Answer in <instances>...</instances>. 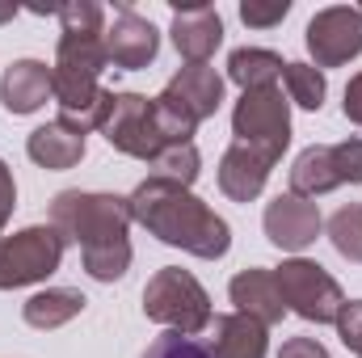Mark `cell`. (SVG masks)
Returning <instances> with one entry per match:
<instances>
[{
  "instance_id": "cell-2",
  "label": "cell",
  "mask_w": 362,
  "mask_h": 358,
  "mask_svg": "<svg viewBox=\"0 0 362 358\" xmlns=\"http://www.w3.org/2000/svg\"><path fill=\"white\" fill-rule=\"evenodd\" d=\"M223 105V76L206 64H185L156 97L165 144H194V131Z\"/></svg>"
},
{
  "instance_id": "cell-23",
  "label": "cell",
  "mask_w": 362,
  "mask_h": 358,
  "mask_svg": "<svg viewBox=\"0 0 362 358\" xmlns=\"http://www.w3.org/2000/svg\"><path fill=\"white\" fill-rule=\"evenodd\" d=\"M282 85H286V101H291V105L312 110V114H316V110L325 105V97H329L325 72H320L316 64H303V59H295V64L282 68Z\"/></svg>"
},
{
  "instance_id": "cell-20",
  "label": "cell",
  "mask_w": 362,
  "mask_h": 358,
  "mask_svg": "<svg viewBox=\"0 0 362 358\" xmlns=\"http://www.w3.org/2000/svg\"><path fill=\"white\" fill-rule=\"evenodd\" d=\"M337 185H341V178H337V165H333V144H312V148H303L295 156V165H291V194L316 202L320 194H329Z\"/></svg>"
},
{
  "instance_id": "cell-35",
  "label": "cell",
  "mask_w": 362,
  "mask_h": 358,
  "mask_svg": "<svg viewBox=\"0 0 362 358\" xmlns=\"http://www.w3.org/2000/svg\"><path fill=\"white\" fill-rule=\"evenodd\" d=\"M13 17H17V8H13V4H0V25H4V21H13Z\"/></svg>"
},
{
  "instance_id": "cell-33",
  "label": "cell",
  "mask_w": 362,
  "mask_h": 358,
  "mask_svg": "<svg viewBox=\"0 0 362 358\" xmlns=\"http://www.w3.org/2000/svg\"><path fill=\"white\" fill-rule=\"evenodd\" d=\"M278 358H329V350L316 337H291V342H282Z\"/></svg>"
},
{
  "instance_id": "cell-31",
  "label": "cell",
  "mask_w": 362,
  "mask_h": 358,
  "mask_svg": "<svg viewBox=\"0 0 362 358\" xmlns=\"http://www.w3.org/2000/svg\"><path fill=\"white\" fill-rule=\"evenodd\" d=\"M337 337L346 342L350 354L362 358V299H346V308L337 316Z\"/></svg>"
},
{
  "instance_id": "cell-12",
  "label": "cell",
  "mask_w": 362,
  "mask_h": 358,
  "mask_svg": "<svg viewBox=\"0 0 362 358\" xmlns=\"http://www.w3.org/2000/svg\"><path fill=\"white\" fill-rule=\"evenodd\" d=\"M262 228H266V241L282 253H303L308 245H316V236L325 232V219H320V207L312 198H299V194H278L266 215H262Z\"/></svg>"
},
{
  "instance_id": "cell-1",
  "label": "cell",
  "mask_w": 362,
  "mask_h": 358,
  "mask_svg": "<svg viewBox=\"0 0 362 358\" xmlns=\"http://www.w3.org/2000/svg\"><path fill=\"white\" fill-rule=\"evenodd\" d=\"M131 215L139 228H148V236H156L160 245H173L189 258L219 262L232 249L228 219L215 215L198 194H189L177 181L144 178L131 190Z\"/></svg>"
},
{
  "instance_id": "cell-13",
  "label": "cell",
  "mask_w": 362,
  "mask_h": 358,
  "mask_svg": "<svg viewBox=\"0 0 362 358\" xmlns=\"http://www.w3.org/2000/svg\"><path fill=\"white\" fill-rule=\"evenodd\" d=\"M169 34L185 64H206L223 42V17L211 4H173Z\"/></svg>"
},
{
  "instance_id": "cell-9",
  "label": "cell",
  "mask_w": 362,
  "mask_h": 358,
  "mask_svg": "<svg viewBox=\"0 0 362 358\" xmlns=\"http://www.w3.org/2000/svg\"><path fill=\"white\" fill-rule=\"evenodd\" d=\"M303 42L316 59V68H341L350 59L362 55V13L354 4H329L320 8L308 30H303Z\"/></svg>"
},
{
  "instance_id": "cell-3",
  "label": "cell",
  "mask_w": 362,
  "mask_h": 358,
  "mask_svg": "<svg viewBox=\"0 0 362 358\" xmlns=\"http://www.w3.org/2000/svg\"><path fill=\"white\" fill-rule=\"evenodd\" d=\"M51 224L81 249L101 245V241H118L127 236V228L135 224L131 215V198L122 194H105V190H59L51 198Z\"/></svg>"
},
{
  "instance_id": "cell-11",
  "label": "cell",
  "mask_w": 362,
  "mask_h": 358,
  "mask_svg": "<svg viewBox=\"0 0 362 358\" xmlns=\"http://www.w3.org/2000/svg\"><path fill=\"white\" fill-rule=\"evenodd\" d=\"M101 42H105V55L118 72H139L160 55V30L148 17H139L131 4L114 8V21L105 25Z\"/></svg>"
},
{
  "instance_id": "cell-18",
  "label": "cell",
  "mask_w": 362,
  "mask_h": 358,
  "mask_svg": "<svg viewBox=\"0 0 362 358\" xmlns=\"http://www.w3.org/2000/svg\"><path fill=\"white\" fill-rule=\"evenodd\" d=\"M211 358H266L270 350V329L240 316V312H223L211 321V337H206Z\"/></svg>"
},
{
  "instance_id": "cell-17",
  "label": "cell",
  "mask_w": 362,
  "mask_h": 358,
  "mask_svg": "<svg viewBox=\"0 0 362 358\" xmlns=\"http://www.w3.org/2000/svg\"><path fill=\"white\" fill-rule=\"evenodd\" d=\"M270 169H274L270 156H262L257 148H245V144L232 139V148L219 156V190H223L232 202H253V198L266 190Z\"/></svg>"
},
{
  "instance_id": "cell-5",
  "label": "cell",
  "mask_w": 362,
  "mask_h": 358,
  "mask_svg": "<svg viewBox=\"0 0 362 358\" xmlns=\"http://www.w3.org/2000/svg\"><path fill=\"white\" fill-rule=\"evenodd\" d=\"M68 236L55 224H30L13 236H0V291L34 287L51 278L64 262Z\"/></svg>"
},
{
  "instance_id": "cell-27",
  "label": "cell",
  "mask_w": 362,
  "mask_h": 358,
  "mask_svg": "<svg viewBox=\"0 0 362 358\" xmlns=\"http://www.w3.org/2000/svg\"><path fill=\"white\" fill-rule=\"evenodd\" d=\"M59 25L64 34H76V38H89V34H105V8L97 0H68L59 4Z\"/></svg>"
},
{
  "instance_id": "cell-7",
  "label": "cell",
  "mask_w": 362,
  "mask_h": 358,
  "mask_svg": "<svg viewBox=\"0 0 362 358\" xmlns=\"http://www.w3.org/2000/svg\"><path fill=\"white\" fill-rule=\"evenodd\" d=\"M232 135L245 148H257L262 156H270L274 165L282 161L286 144H291V101L282 89H249L240 93L236 110H232Z\"/></svg>"
},
{
  "instance_id": "cell-4",
  "label": "cell",
  "mask_w": 362,
  "mask_h": 358,
  "mask_svg": "<svg viewBox=\"0 0 362 358\" xmlns=\"http://www.w3.org/2000/svg\"><path fill=\"white\" fill-rule=\"evenodd\" d=\"M144 316L165 325L169 333H181V337H198L215 321L206 287L181 266H165L148 278V287H144Z\"/></svg>"
},
{
  "instance_id": "cell-8",
  "label": "cell",
  "mask_w": 362,
  "mask_h": 358,
  "mask_svg": "<svg viewBox=\"0 0 362 358\" xmlns=\"http://www.w3.org/2000/svg\"><path fill=\"white\" fill-rule=\"evenodd\" d=\"M101 135L114 152L131 156V161H144L152 165L165 144V131L156 122V97H144V93H114L110 101V114L101 122Z\"/></svg>"
},
{
  "instance_id": "cell-10",
  "label": "cell",
  "mask_w": 362,
  "mask_h": 358,
  "mask_svg": "<svg viewBox=\"0 0 362 358\" xmlns=\"http://www.w3.org/2000/svg\"><path fill=\"white\" fill-rule=\"evenodd\" d=\"M51 101L59 105V122H64V127L89 135V131H101L114 93L101 89L97 76L68 72V68H51Z\"/></svg>"
},
{
  "instance_id": "cell-6",
  "label": "cell",
  "mask_w": 362,
  "mask_h": 358,
  "mask_svg": "<svg viewBox=\"0 0 362 358\" xmlns=\"http://www.w3.org/2000/svg\"><path fill=\"white\" fill-rule=\"evenodd\" d=\"M274 278H278V291H282L286 312H295L308 325H337V316L346 308V295H341V282L320 266V262L286 258L282 266L274 270Z\"/></svg>"
},
{
  "instance_id": "cell-25",
  "label": "cell",
  "mask_w": 362,
  "mask_h": 358,
  "mask_svg": "<svg viewBox=\"0 0 362 358\" xmlns=\"http://www.w3.org/2000/svg\"><path fill=\"white\" fill-rule=\"evenodd\" d=\"M152 173L148 178H160V181H177V185H194L198 173H202V156H198V148L194 144H169V148H160L156 152V161L148 165Z\"/></svg>"
},
{
  "instance_id": "cell-15",
  "label": "cell",
  "mask_w": 362,
  "mask_h": 358,
  "mask_svg": "<svg viewBox=\"0 0 362 358\" xmlns=\"http://www.w3.org/2000/svg\"><path fill=\"white\" fill-rule=\"evenodd\" d=\"M85 152H89V139H85L81 131L64 127L59 118L47 122V127H34L30 139H25V156H30L38 169H47V173L76 169V165L85 161Z\"/></svg>"
},
{
  "instance_id": "cell-30",
  "label": "cell",
  "mask_w": 362,
  "mask_h": 358,
  "mask_svg": "<svg viewBox=\"0 0 362 358\" xmlns=\"http://www.w3.org/2000/svg\"><path fill=\"white\" fill-rule=\"evenodd\" d=\"M333 165H337L341 185H362V139L358 135L333 144Z\"/></svg>"
},
{
  "instance_id": "cell-14",
  "label": "cell",
  "mask_w": 362,
  "mask_h": 358,
  "mask_svg": "<svg viewBox=\"0 0 362 358\" xmlns=\"http://www.w3.org/2000/svg\"><path fill=\"white\" fill-rule=\"evenodd\" d=\"M228 295H232V304H236L240 316H249V321H257V325H266V329L282 325V316H286L278 278H274V270H266V266L240 270V274L228 282Z\"/></svg>"
},
{
  "instance_id": "cell-26",
  "label": "cell",
  "mask_w": 362,
  "mask_h": 358,
  "mask_svg": "<svg viewBox=\"0 0 362 358\" xmlns=\"http://www.w3.org/2000/svg\"><path fill=\"white\" fill-rule=\"evenodd\" d=\"M325 228H329L333 249H337L346 262L362 266V202H346V207H337V211L329 215Z\"/></svg>"
},
{
  "instance_id": "cell-29",
  "label": "cell",
  "mask_w": 362,
  "mask_h": 358,
  "mask_svg": "<svg viewBox=\"0 0 362 358\" xmlns=\"http://www.w3.org/2000/svg\"><path fill=\"white\" fill-rule=\"evenodd\" d=\"M144 358H211V350H206V342H198V337L165 333V337H156V342L148 346Z\"/></svg>"
},
{
  "instance_id": "cell-19",
  "label": "cell",
  "mask_w": 362,
  "mask_h": 358,
  "mask_svg": "<svg viewBox=\"0 0 362 358\" xmlns=\"http://www.w3.org/2000/svg\"><path fill=\"white\" fill-rule=\"evenodd\" d=\"M85 291H76V287H47V291H38V295H30L25 304H21V321L30 325V329H64L68 321H76L81 312H85Z\"/></svg>"
},
{
  "instance_id": "cell-24",
  "label": "cell",
  "mask_w": 362,
  "mask_h": 358,
  "mask_svg": "<svg viewBox=\"0 0 362 358\" xmlns=\"http://www.w3.org/2000/svg\"><path fill=\"white\" fill-rule=\"evenodd\" d=\"M131 241L118 236V241H101V245H89L81 249V262H85V274L97 278V282H118L127 270H131Z\"/></svg>"
},
{
  "instance_id": "cell-21",
  "label": "cell",
  "mask_w": 362,
  "mask_h": 358,
  "mask_svg": "<svg viewBox=\"0 0 362 358\" xmlns=\"http://www.w3.org/2000/svg\"><path fill=\"white\" fill-rule=\"evenodd\" d=\"M282 55H274L266 47H236L228 55V81L240 85V93L249 89H274L282 81Z\"/></svg>"
},
{
  "instance_id": "cell-32",
  "label": "cell",
  "mask_w": 362,
  "mask_h": 358,
  "mask_svg": "<svg viewBox=\"0 0 362 358\" xmlns=\"http://www.w3.org/2000/svg\"><path fill=\"white\" fill-rule=\"evenodd\" d=\"M13 207H17V181H13V169L0 161V228L13 219Z\"/></svg>"
},
{
  "instance_id": "cell-16",
  "label": "cell",
  "mask_w": 362,
  "mask_h": 358,
  "mask_svg": "<svg viewBox=\"0 0 362 358\" xmlns=\"http://www.w3.org/2000/svg\"><path fill=\"white\" fill-rule=\"evenodd\" d=\"M51 97V68L42 59H13L0 76V105L17 118L42 110Z\"/></svg>"
},
{
  "instance_id": "cell-36",
  "label": "cell",
  "mask_w": 362,
  "mask_h": 358,
  "mask_svg": "<svg viewBox=\"0 0 362 358\" xmlns=\"http://www.w3.org/2000/svg\"><path fill=\"white\" fill-rule=\"evenodd\" d=\"M354 8H358V13H362V4H354Z\"/></svg>"
},
{
  "instance_id": "cell-34",
  "label": "cell",
  "mask_w": 362,
  "mask_h": 358,
  "mask_svg": "<svg viewBox=\"0 0 362 358\" xmlns=\"http://www.w3.org/2000/svg\"><path fill=\"white\" fill-rule=\"evenodd\" d=\"M341 114L354 122V127H362V72H354L350 76V85H346V101H341Z\"/></svg>"
},
{
  "instance_id": "cell-22",
  "label": "cell",
  "mask_w": 362,
  "mask_h": 358,
  "mask_svg": "<svg viewBox=\"0 0 362 358\" xmlns=\"http://www.w3.org/2000/svg\"><path fill=\"white\" fill-rule=\"evenodd\" d=\"M55 68H68V72H85V76H97L110 68V55H105V42L101 34H89V38H76V34H59V47H55Z\"/></svg>"
},
{
  "instance_id": "cell-28",
  "label": "cell",
  "mask_w": 362,
  "mask_h": 358,
  "mask_svg": "<svg viewBox=\"0 0 362 358\" xmlns=\"http://www.w3.org/2000/svg\"><path fill=\"white\" fill-rule=\"evenodd\" d=\"M286 13H291V0H245L240 4V21L249 30H274Z\"/></svg>"
}]
</instances>
